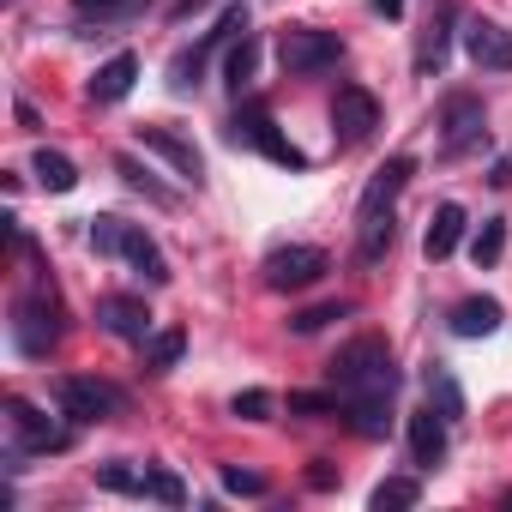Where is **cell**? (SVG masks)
<instances>
[{
	"instance_id": "6da1fadb",
	"label": "cell",
	"mask_w": 512,
	"mask_h": 512,
	"mask_svg": "<svg viewBox=\"0 0 512 512\" xmlns=\"http://www.w3.org/2000/svg\"><path fill=\"white\" fill-rule=\"evenodd\" d=\"M332 386H338V404L344 416L362 428V434H386V398L398 392V368H392V350L380 338H356L338 350L332 362Z\"/></svg>"
},
{
	"instance_id": "7a4b0ae2",
	"label": "cell",
	"mask_w": 512,
	"mask_h": 512,
	"mask_svg": "<svg viewBox=\"0 0 512 512\" xmlns=\"http://www.w3.org/2000/svg\"><path fill=\"white\" fill-rule=\"evenodd\" d=\"M91 247L109 253V260H127L145 284H169V260L157 253V241L139 229V223H121V217H91Z\"/></svg>"
},
{
	"instance_id": "3957f363",
	"label": "cell",
	"mask_w": 512,
	"mask_h": 512,
	"mask_svg": "<svg viewBox=\"0 0 512 512\" xmlns=\"http://www.w3.org/2000/svg\"><path fill=\"white\" fill-rule=\"evenodd\" d=\"M7 458H31V452H67L73 446V428L67 422H55V416H43L37 404H25V398H7Z\"/></svg>"
},
{
	"instance_id": "277c9868",
	"label": "cell",
	"mask_w": 512,
	"mask_h": 512,
	"mask_svg": "<svg viewBox=\"0 0 512 512\" xmlns=\"http://www.w3.org/2000/svg\"><path fill=\"white\" fill-rule=\"evenodd\" d=\"M278 61H284L290 79H314V73H326V67L344 61V43L332 31H320V25H296V31H284Z\"/></svg>"
},
{
	"instance_id": "5b68a950",
	"label": "cell",
	"mask_w": 512,
	"mask_h": 512,
	"mask_svg": "<svg viewBox=\"0 0 512 512\" xmlns=\"http://www.w3.org/2000/svg\"><path fill=\"white\" fill-rule=\"evenodd\" d=\"M55 404H61V416H73V422H109V416L127 410L121 386L91 380V374H67V380H55Z\"/></svg>"
},
{
	"instance_id": "8992f818",
	"label": "cell",
	"mask_w": 512,
	"mask_h": 512,
	"mask_svg": "<svg viewBox=\"0 0 512 512\" xmlns=\"http://www.w3.org/2000/svg\"><path fill=\"white\" fill-rule=\"evenodd\" d=\"M229 139H235V145H253V151H266V157L284 163V169H308V157L278 133V121H272L266 109H241V115L229 121Z\"/></svg>"
},
{
	"instance_id": "52a82bcc",
	"label": "cell",
	"mask_w": 512,
	"mask_h": 512,
	"mask_svg": "<svg viewBox=\"0 0 512 512\" xmlns=\"http://www.w3.org/2000/svg\"><path fill=\"white\" fill-rule=\"evenodd\" d=\"M55 338H61V308L49 296H25L13 308V344H19V356H49Z\"/></svg>"
},
{
	"instance_id": "ba28073f",
	"label": "cell",
	"mask_w": 512,
	"mask_h": 512,
	"mask_svg": "<svg viewBox=\"0 0 512 512\" xmlns=\"http://www.w3.org/2000/svg\"><path fill=\"white\" fill-rule=\"evenodd\" d=\"M326 253L320 247H302V241H290V247H272L266 253V284L272 290H308V284H320L326 278Z\"/></svg>"
},
{
	"instance_id": "9c48e42d",
	"label": "cell",
	"mask_w": 512,
	"mask_h": 512,
	"mask_svg": "<svg viewBox=\"0 0 512 512\" xmlns=\"http://www.w3.org/2000/svg\"><path fill=\"white\" fill-rule=\"evenodd\" d=\"M235 31H247V19H241V13H223V19H217V31H205V43H199V49H181V55L169 61V91H181V97H187V91L199 85V73H205L211 49H223Z\"/></svg>"
},
{
	"instance_id": "30bf717a",
	"label": "cell",
	"mask_w": 512,
	"mask_h": 512,
	"mask_svg": "<svg viewBox=\"0 0 512 512\" xmlns=\"http://www.w3.org/2000/svg\"><path fill=\"white\" fill-rule=\"evenodd\" d=\"M464 49L482 73H512V31L494 19H470L464 25Z\"/></svg>"
},
{
	"instance_id": "8fae6325",
	"label": "cell",
	"mask_w": 512,
	"mask_h": 512,
	"mask_svg": "<svg viewBox=\"0 0 512 512\" xmlns=\"http://www.w3.org/2000/svg\"><path fill=\"white\" fill-rule=\"evenodd\" d=\"M97 326L109 338H127V344H145L151 338V308L139 296H103L97 302Z\"/></svg>"
},
{
	"instance_id": "7c38bea8",
	"label": "cell",
	"mask_w": 512,
	"mask_h": 512,
	"mask_svg": "<svg viewBox=\"0 0 512 512\" xmlns=\"http://www.w3.org/2000/svg\"><path fill=\"white\" fill-rule=\"evenodd\" d=\"M332 127H338V139H368V133L380 127V103H374V91L344 85L338 103H332Z\"/></svg>"
},
{
	"instance_id": "4fadbf2b",
	"label": "cell",
	"mask_w": 512,
	"mask_h": 512,
	"mask_svg": "<svg viewBox=\"0 0 512 512\" xmlns=\"http://www.w3.org/2000/svg\"><path fill=\"white\" fill-rule=\"evenodd\" d=\"M440 127H446V139H440V151L446 157H458L464 145H476L482 139V103L476 97H446V109H440Z\"/></svg>"
},
{
	"instance_id": "5bb4252c",
	"label": "cell",
	"mask_w": 512,
	"mask_h": 512,
	"mask_svg": "<svg viewBox=\"0 0 512 512\" xmlns=\"http://www.w3.org/2000/svg\"><path fill=\"white\" fill-rule=\"evenodd\" d=\"M139 145H145V151H157V157H163L175 175H187V181H199V169H205V163H199V151H193L181 133H169V127H139Z\"/></svg>"
},
{
	"instance_id": "9a60e30c",
	"label": "cell",
	"mask_w": 512,
	"mask_h": 512,
	"mask_svg": "<svg viewBox=\"0 0 512 512\" xmlns=\"http://www.w3.org/2000/svg\"><path fill=\"white\" fill-rule=\"evenodd\" d=\"M410 157H392V163H380L374 169V181H368V193H362V217H380V211H392V199L404 193V181H410Z\"/></svg>"
},
{
	"instance_id": "2e32d148",
	"label": "cell",
	"mask_w": 512,
	"mask_h": 512,
	"mask_svg": "<svg viewBox=\"0 0 512 512\" xmlns=\"http://www.w3.org/2000/svg\"><path fill=\"white\" fill-rule=\"evenodd\" d=\"M139 79V55H109L97 73H91V103H121Z\"/></svg>"
},
{
	"instance_id": "e0dca14e",
	"label": "cell",
	"mask_w": 512,
	"mask_h": 512,
	"mask_svg": "<svg viewBox=\"0 0 512 512\" xmlns=\"http://www.w3.org/2000/svg\"><path fill=\"white\" fill-rule=\"evenodd\" d=\"M452 332L458 338H494L500 332V302L494 296H464L452 308Z\"/></svg>"
},
{
	"instance_id": "ac0fdd59",
	"label": "cell",
	"mask_w": 512,
	"mask_h": 512,
	"mask_svg": "<svg viewBox=\"0 0 512 512\" xmlns=\"http://www.w3.org/2000/svg\"><path fill=\"white\" fill-rule=\"evenodd\" d=\"M410 458H416L422 470H434V464L446 458V416H434V410L410 416Z\"/></svg>"
},
{
	"instance_id": "d6986e66",
	"label": "cell",
	"mask_w": 512,
	"mask_h": 512,
	"mask_svg": "<svg viewBox=\"0 0 512 512\" xmlns=\"http://www.w3.org/2000/svg\"><path fill=\"white\" fill-rule=\"evenodd\" d=\"M458 241H464V211L440 205L434 223H428V235H422V253H428V260H446V253H458Z\"/></svg>"
},
{
	"instance_id": "ffe728a7",
	"label": "cell",
	"mask_w": 512,
	"mask_h": 512,
	"mask_svg": "<svg viewBox=\"0 0 512 512\" xmlns=\"http://www.w3.org/2000/svg\"><path fill=\"white\" fill-rule=\"evenodd\" d=\"M446 49H452V13H440V19L422 31V49H416V73H440V67H446Z\"/></svg>"
},
{
	"instance_id": "44dd1931",
	"label": "cell",
	"mask_w": 512,
	"mask_h": 512,
	"mask_svg": "<svg viewBox=\"0 0 512 512\" xmlns=\"http://www.w3.org/2000/svg\"><path fill=\"white\" fill-rule=\"evenodd\" d=\"M31 175H37L49 193H73V187H79V169H73V157H61V151H37Z\"/></svg>"
},
{
	"instance_id": "7402d4cb",
	"label": "cell",
	"mask_w": 512,
	"mask_h": 512,
	"mask_svg": "<svg viewBox=\"0 0 512 512\" xmlns=\"http://www.w3.org/2000/svg\"><path fill=\"white\" fill-rule=\"evenodd\" d=\"M253 67H260V37L253 31H241V43H229V61H223V79L241 91V85H253Z\"/></svg>"
},
{
	"instance_id": "603a6c76",
	"label": "cell",
	"mask_w": 512,
	"mask_h": 512,
	"mask_svg": "<svg viewBox=\"0 0 512 512\" xmlns=\"http://www.w3.org/2000/svg\"><path fill=\"white\" fill-rule=\"evenodd\" d=\"M151 0H73L79 19H97V25H121V19H139Z\"/></svg>"
},
{
	"instance_id": "cb8c5ba5",
	"label": "cell",
	"mask_w": 512,
	"mask_h": 512,
	"mask_svg": "<svg viewBox=\"0 0 512 512\" xmlns=\"http://www.w3.org/2000/svg\"><path fill=\"white\" fill-rule=\"evenodd\" d=\"M500 253H506V223H500V217H482V229H476V241H470V260L488 272V266H500Z\"/></svg>"
},
{
	"instance_id": "d4e9b609",
	"label": "cell",
	"mask_w": 512,
	"mask_h": 512,
	"mask_svg": "<svg viewBox=\"0 0 512 512\" xmlns=\"http://www.w3.org/2000/svg\"><path fill=\"white\" fill-rule=\"evenodd\" d=\"M428 404H434L446 422H452V416H464V392H458V380H452L446 368H434V374H428Z\"/></svg>"
},
{
	"instance_id": "484cf974",
	"label": "cell",
	"mask_w": 512,
	"mask_h": 512,
	"mask_svg": "<svg viewBox=\"0 0 512 512\" xmlns=\"http://www.w3.org/2000/svg\"><path fill=\"white\" fill-rule=\"evenodd\" d=\"M97 488H109V494H139V500H145V470H127L121 458H109V464H97Z\"/></svg>"
},
{
	"instance_id": "4316f807",
	"label": "cell",
	"mask_w": 512,
	"mask_h": 512,
	"mask_svg": "<svg viewBox=\"0 0 512 512\" xmlns=\"http://www.w3.org/2000/svg\"><path fill=\"white\" fill-rule=\"evenodd\" d=\"M368 500H374V512H398V506H416V500H422V488H416L410 476H386Z\"/></svg>"
},
{
	"instance_id": "83f0119b",
	"label": "cell",
	"mask_w": 512,
	"mask_h": 512,
	"mask_svg": "<svg viewBox=\"0 0 512 512\" xmlns=\"http://www.w3.org/2000/svg\"><path fill=\"white\" fill-rule=\"evenodd\" d=\"M145 500H163V506H187V488L175 470H145Z\"/></svg>"
},
{
	"instance_id": "f1b7e54d",
	"label": "cell",
	"mask_w": 512,
	"mask_h": 512,
	"mask_svg": "<svg viewBox=\"0 0 512 512\" xmlns=\"http://www.w3.org/2000/svg\"><path fill=\"white\" fill-rule=\"evenodd\" d=\"M115 169L127 175V187H133V193H145V199H157V205H169V199H175V193H169V187H157V181H151L133 157H115Z\"/></svg>"
},
{
	"instance_id": "f546056e",
	"label": "cell",
	"mask_w": 512,
	"mask_h": 512,
	"mask_svg": "<svg viewBox=\"0 0 512 512\" xmlns=\"http://www.w3.org/2000/svg\"><path fill=\"white\" fill-rule=\"evenodd\" d=\"M181 344H187L181 332H157V338H145V362L151 368H175L181 362Z\"/></svg>"
},
{
	"instance_id": "4dcf8cb0",
	"label": "cell",
	"mask_w": 512,
	"mask_h": 512,
	"mask_svg": "<svg viewBox=\"0 0 512 512\" xmlns=\"http://www.w3.org/2000/svg\"><path fill=\"white\" fill-rule=\"evenodd\" d=\"M241 422H266L272 416V392H260V386H247V392H235V404H229Z\"/></svg>"
},
{
	"instance_id": "1f68e13d",
	"label": "cell",
	"mask_w": 512,
	"mask_h": 512,
	"mask_svg": "<svg viewBox=\"0 0 512 512\" xmlns=\"http://www.w3.org/2000/svg\"><path fill=\"white\" fill-rule=\"evenodd\" d=\"M223 488L229 494H266V476L260 470H241V464H223Z\"/></svg>"
},
{
	"instance_id": "d6a6232c",
	"label": "cell",
	"mask_w": 512,
	"mask_h": 512,
	"mask_svg": "<svg viewBox=\"0 0 512 512\" xmlns=\"http://www.w3.org/2000/svg\"><path fill=\"white\" fill-rule=\"evenodd\" d=\"M326 320H344V302H332V308H308V314H296V320H290V326H296V332H302V338H308V332H320V326H326Z\"/></svg>"
},
{
	"instance_id": "836d02e7",
	"label": "cell",
	"mask_w": 512,
	"mask_h": 512,
	"mask_svg": "<svg viewBox=\"0 0 512 512\" xmlns=\"http://www.w3.org/2000/svg\"><path fill=\"white\" fill-rule=\"evenodd\" d=\"M374 13H380V19H398V13H404V0H374Z\"/></svg>"
}]
</instances>
